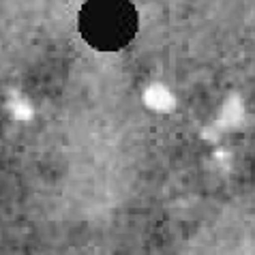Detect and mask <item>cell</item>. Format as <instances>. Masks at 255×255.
<instances>
[{
  "label": "cell",
  "mask_w": 255,
  "mask_h": 255,
  "mask_svg": "<svg viewBox=\"0 0 255 255\" xmlns=\"http://www.w3.org/2000/svg\"><path fill=\"white\" fill-rule=\"evenodd\" d=\"M77 28L93 49L118 52L135 39L139 15L131 0H86L77 15Z\"/></svg>",
  "instance_id": "obj_1"
}]
</instances>
